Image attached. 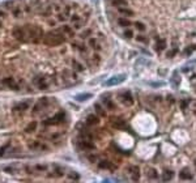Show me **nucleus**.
<instances>
[{"instance_id":"obj_1","label":"nucleus","mask_w":196,"mask_h":183,"mask_svg":"<svg viewBox=\"0 0 196 183\" xmlns=\"http://www.w3.org/2000/svg\"><path fill=\"white\" fill-rule=\"evenodd\" d=\"M65 42V35L60 30L48 31L43 35V43L48 44V46H59V44Z\"/></svg>"},{"instance_id":"obj_2","label":"nucleus","mask_w":196,"mask_h":183,"mask_svg":"<svg viewBox=\"0 0 196 183\" xmlns=\"http://www.w3.org/2000/svg\"><path fill=\"white\" fill-rule=\"evenodd\" d=\"M26 33H28V38H30L31 42L34 43H39L41 41H43V30L41 26L38 25H26Z\"/></svg>"},{"instance_id":"obj_3","label":"nucleus","mask_w":196,"mask_h":183,"mask_svg":"<svg viewBox=\"0 0 196 183\" xmlns=\"http://www.w3.org/2000/svg\"><path fill=\"white\" fill-rule=\"evenodd\" d=\"M12 34L17 41L20 42H26L28 41V33H26V28L25 26H16L12 30Z\"/></svg>"},{"instance_id":"obj_4","label":"nucleus","mask_w":196,"mask_h":183,"mask_svg":"<svg viewBox=\"0 0 196 183\" xmlns=\"http://www.w3.org/2000/svg\"><path fill=\"white\" fill-rule=\"evenodd\" d=\"M125 80V75L120 73V75H115L112 77H110L107 81H105V86H114V85H118V84L123 82Z\"/></svg>"},{"instance_id":"obj_5","label":"nucleus","mask_w":196,"mask_h":183,"mask_svg":"<svg viewBox=\"0 0 196 183\" xmlns=\"http://www.w3.org/2000/svg\"><path fill=\"white\" fill-rule=\"evenodd\" d=\"M64 118H65V114L63 111H60V112H57L55 116H52V118H50V119L44 120V124H46V125L59 124L60 122H63V120H64Z\"/></svg>"},{"instance_id":"obj_6","label":"nucleus","mask_w":196,"mask_h":183,"mask_svg":"<svg viewBox=\"0 0 196 183\" xmlns=\"http://www.w3.org/2000/svg\"><path fill=\"white\" fill-rule=\"evenodd\" d=\"M33 82H34V85H35L38 89H41V90H44V89L48 88V82H47V80L43 77V76H37V77L33 80Z\"/></svg>"},{"instance_id":"obj_7","label":"nucleus","mask_w":196,"mask_h":183,"mask_svg":"<svg viewBox=\"0 0 196 183\" xmlns=\"http://www.w3.org/2000/svg\"><path fill=\"white\" fill-rule=\"evenodd\" d=\"M120 99L123 101V103L128 105V106H131V105L133 103V97L130 92H123V93L120 94Z\"/></svg>"},{"instance_id":"obj_8","label":"nucleus","mask_w":196,"mask_h":183,"mask_svg":"<svg viewBox=\"0 0 196 183\" xmlns=\"http://www.w3.org/2000/svg\"><path fill=\"white\" fill-rule=\"evenodd\" d=\"M80 146L82 149H94V144H93V140H89V139H84L81 137L80 141H78Z\"/></svg>"},{"instance_id":"obj_9","label":"nucleus","mask_w":196,"mask_h":183,"mask_svg":"<svg viewBox=\"0 0 196 183\" xmlns=\"http://www.w3.org/2000/svg\"><path fill=\"white\" fill-rule=\"evenodd\" d=\"M127 170L131 174V178H132L133 180H139V178H140V169H139L137 166H128Z\"/></svg>"},{"instance_id":"obj_10","label":"nucleus","mask_w":196,"mask_h":183,"mask_svg":"<svg viewBox=\"0 0 196 183\" xmlns=\"http://www.w3.org/2000/svg\"><path fill=\"white\" fill-rule=\"evenodd\" d=\"M47 105V99L46 98H42V99H39L38 102H37L35 105H34V107H33V112L34 114H38L39 111H41L42 109H43L44 106Z\"/></svg>"},{"instance_id":"obj_11","label":"nucleus","mask_w":196,"mask_h":183,"mask_svg":"<svg viewBox=\"0 0 196 183\" xmlns=\"http://www.w3.org/2000/svg\"><path fill=\"white\" fill-rule=\"evenodd\" d=\"M98 123H99V118L97 116V115L90 114L86 116V124L88 125H96V124H98Z\"/></svg>"},{"instance_id":"obj_12","label":"nucleus","mask_w":196,"mask_h":183,"mask_svg":"<svg viewBox=\"0 0 196 183\" xmlns=\"http://www.w3.org/2000/svg\"><path fill=\"white\" fill-rule=\"evenodd\" d=\"M28 146H29V149H31V150H38V149L46 148V146H44L41 141H30V143L28 144Z\"/></svg>"},{"instance_id":"obj_13","label":"nucleus","mask_w":196,"mask_h":183,"mask_svg":"<svg viewBox=\"0 0 196 183\" xmlns=\"http://www.w3.org/2000/svg\"><path fill=\"white\" fill-rule=\"evenodd\" d=\"M179 178L180 179H192V174H191V171H190V169H187V167H184V169H182L180 170V173H179Z\"/></svg>"},{"instance_id":"obj_14","label":"nucleus","mask_w":196,"mask_h":183,"mask_svg":"<svg viewBox=\"0 0 196 183\" xmlns=\"http://www.w3.org/2000/svg\"><path fill=\"white\" fill-rule=\"evenodd\" d=\"M102 103L106 106V109H109V110H114L115 109V105L112 103V101L110 99V97H107V96H103L102 97Z\"/></svg>"},{"instance_id":"obj_15","label":"nucleus","mask_w":196,"mask_h":183,"mask_svg":"<svg viewBox=\"0 0 196 183\" xmlns=\"http://www.w3.org/2000/svg\"><path fill=\"white\" fill-rule=\"evenodd\" d=\"M172 177H174V171H172V170H167V169L163 170V174H162V180H165V182H167V180H171Z\"/></svg>"},{"instance_id":"obj_16","label":"nucleus","mask_w":196,"mask_h":183,"mask_svg":"<svg viewBox=\"0 0 196 183\" xmlns=\"http://www.w3.org/2000/svg\"><path fill=\"white\" fill-rule=\"evenodd\" d=\"M4 84H5L7 86H9L10 89H15V90H17V89H18V85L16 84V81L13 80V78H10V77L4 78Z\"/></svg>"},{"instance_id":"obj_17","label":"nucleus","mask_w":196,"mask_h":183,"mask_svg":"<svg viewBox=\"0 0 196 183\" xmlns=\"http://www.w3.org/2000/svg\"><path fill=\"white\" fill-rule=\"evenodd\" d=\"M60 31H62L64 35H68V37H72L73 35V30H72V28L71 26H68V25H63L62 28L59 29Z\"/></svg>"},{"instance_id":"obj_18","label":"nucleus","mask_w":196,"mask_h":183,"mask_svg":"<svg viewBox=\"0 0 196 183\" xmlns=\"http://www.w3.org/2000/svg\"><path fill=\"white\" fill-rule=\"evenodd\" d=\"M146 175H148L149 179H157L158 178V174H157V171L153 169V167H146Z\"/></svg>"},{"instance_id":"obj_19","label":"nucleus","mask_w":196,"mask_h":183,"mask_svg":"<svg viewBox=\"0 0 196 183\" xmlns=\"http://www.w3.org/2000/svg\"><path fill=\"white\" fill-rule=\"evenodd\" d=\"M12 15L15 16L16 18H20V17H22V15H24L22 7H13V9H12Z\"/></svg>"},{"instance_id":"obj_20","label":"nucleus","mask_w":196,"mask_h":183,"mask_svg":"<svg viewBox=\"0 0 196 183\" xmlns=\"http://www.w3.org/2000/svg\"><path fill=\"white\" fill-rule=\"evenodd\" d=\"M91 94L90 93H82V94H78V96H76V101H78V102H84V101H86V99H89V98H91Z\"/></svg>"},{"instance_id":"obj_21","label":"nucleus","mask_w":196,"mask_h":183,"mask_svg":"<svg viewBox=\"0 0 196 183\" xmlns=\"http://www.w3.org/2000/svg\"><path fill=\"white\" fill-rule=\"evenodd\" d=\"M114 122H112V124H114V127L116 128H120V130H123V128H125L127 125H125V122L122 119H112Z\"/></svg>"},{"instance_id":"obj_22","label":"nucleus","mask_w":196,"mask_h":183,"mask_svg":"<svg viewBox=\"0 0 196 183\" xmlns=\"http://www.w3.org/2000/svg\"><path fill=\"white\" fill-rule=\"evenodd\" d=\"M163 49H166V41L165 39H159V41H157L156 43V50L157 51H162Z\"/></svg>"},{"instance_id":"obj_23","label":"nucleus","mask_w":196,"mask_h":183,"mask_svg":"<svg viewBox=\"0 0 196 183\" xmlns=\"http://www.w3.org/2000/svg\"><path fill=\"white\" fill-rule=\"evenodd\" d=\"M72 65H73V68H75V71L76 72H82L85 68H84V65L81 64L80 62H77V60H72Z\"/></svg>"},{"instance_id":"obj_24","label":"nucleus","mask_w":196,"mask_h":183,"mask_svg":"<svg viewBox=\"0 0 196 183\" xmlns=\"http://www.w3.org/2000/svg\"><path fill=\"white\" fill-rule=\"evenodd\" d=\"M29 107V102H21L15 107V111H25Z\"/></svg>"},{"instance_id":"obj_25","label":"nucleus","mask_w":196,"mask_h":183,"mask_svg":"<svg viewBox=\"0 0 196 183\" xmlns=\"http://www.w3.org/2000/svg\"><path fill=\"white\" fill-rule=\"evenodd\" d=\"M37 125H38V124H37V122H30V123L28 124V127L25 128V132H26V133L34 132V131L37 130Z\"/></svg>"},{"instance_id":"obj_26","label":"nucleus","mask_w":196,"mask_h":183,"mask_svg":"<svg viewBox=\"0 0 196 183\" xmlns=\"http://www.w3.org/2000/svg\"><path fill=\"white\" fill-rule=\"evenodd\" d=\"M98 167L99 169H114V166L111 165V162H109V161H101L98 164Z\"/></svg>"},{"instance_id":"obj_27","label":"nucleus","mask_w":196,"mask_h":183,"mask_svg":"<svg viewBox=\"0 0 196 183\" xmlns=\"http://www.w3.org/2000/svg\"><path fill=\"white\" fill-rule=\"evenodd\" d=\"M47 170V165H43V164H37L34 166V171L35 173H43Z\"/></svg>"},{"instance_id":"obj_28","label":"nucleus","mask_w":196,"mask_h":183,"mask_svg":"<svg viewBox=\"0 0 196 183\" xmlns=\"http://www.w3.org/2000/svg\"><path fill=\"white\" fill-rule=\"evenodd\" d=\"M94 109H96V111H97V114H98V115H101V116H106V111L102 109V106L99 103L94 105Z\"/></svg>"},{"instance_id":"obj_29","label":"nucleus","mask_w":196,"mask_h":183,"mask_svg":"<svg viewBox=\"0 0 196 183\" xmlns=\"http://www.w3.org/2000/svg\"><path fill=\"white\" fill-rule=\"evenodd\" d=\"M67 177H68V179H71V180H78L80 179V175H78V173H76V171H69L67 174Z\"/></svg>"},{"instance_id":"obj_30","label":"nucleus","mask_w":196,"mask_h":183,"mask_svg":"<svg viewBox=\"0 0 196 183\" xmlns=\"http://www.w3.org/2000/svg\"><path fill=\"white\" fill-rule=\"evenodd\" d=\"M112 4L115 7H125L128 4V1L127 0H112Z\"/></svg>"},{"instance_id":"obj_31","label":"nucleus","mask_w":196,"mask_h":183,"mask_svg":"<svg viewBox=\"0 0 196 183\" xmlns=\"http://www.w3.org/2000/svg\"><path fill=\"white\" fill-rule=\"evenodd\" d=\"M89 46H90V47H93L94 50H101V47H99V44L97 43L96 38H90V39H89Z\"/></svg>"},{"instance_id":"obj_32","label":"nucleus","mask_w":196,"mask_h":183,"mask_svg":"<svg viewBox=\"0 0 196 183\" xmlns=\"http://www.w3.org/2000/svg\"><path fill=\"white\" fill-rule=\"evenodd\" d=\"M54 174L56 175V177H63V175H64V170H63L60 166H55L54 167Z\"/></svg>"},{"instance_id":"obj_33","label":"nucleus","mask_w":196,"mask_h":183,"mask_svg":"<svg viewBox=\"0 0 196 183\" xmlns=\"http://www.w3.org/2000/svg\"><path fill=\"white\" fill-rule=\"evenodd\" d=\"M195 50H196V44H190V46H187V49L184 50V54L186 55H191Z\"/></svg>"},{"instance_id":"obj_34","label":"nucleus","mask_w":196,"mask_h":183,"mask_svg":"<svg viewBox=\"0 0 196 183\" xmlns=\"http://www.w3.org/2000/svg\"><path fill=\"white\" fill-rule=\"evenodd\" d=\"M119 12L123 13V15H128V16H132V15H133V10L127 9V8H124V7H120V8H119Z\"/></svg>"},{"instance_id":"obj_35","label":"nucleus","mask_w":196,"mask_h":183,"mask_svg":"<svg viewBox=\"0 0 196 183\" xmlns=\"http://www.w3.org/2000/svg\"><path fill=\"white\" fill-rule=\"evenodd\" d=\"M118 22H119L120 26H130L131 25V21L130 20H125V18H119V20H118Z\"/></svg>"},{"instance_id":"obj_36","label":"nucleus","mask_w":196,"mask_h":183,"mask_svg":"<svg viewBox=\"0 0 196 183\" xmlns=\"http://www.w3.org/2000/svg\"><path fill=\"white\" fill-rule=\"evenodd\" d=\"M179 73L178 72H174V75H172V84H174L175 86H178V84H179Z\"/></svg>"},{"instance_id":"obj_37","label":"nucleus","mask_w":196,"mask_h":183,"mask_svg":"<svg viewBox=\"0 0 196 183\" xmlns=\"http://www.w3.org/2000/svg\"><path fill=\"white\" fill-rule=\"evenodd\" d=\"M4 171L9 173V174H16V173H17V169L13 166H8V167H4Z\"/></svg>"},{"instance_id":"obj_38","label":"nucleus","mask_w":196,"mask_h":183,"mask_svg":"<svg viewBox=\"0 0 196 183\" xmlns=\"http://www.w3.org/2000/svg\"><path fill=\"white\" fill-rule=\"evenodd\" d=\"M188 103H190V99H183L182 102H180V109L182 110H186L188 106Z\"/></svg>"},{"instance_id":"obj_39","label":"nucleus","mask_w":196,"mask_h":183,"mask_svg":"<svg viewBox=\"0 0 196 183\" xmlns=\"http://www.w3.org/2000/svg\"><path fill=\"white\" fill-rule=\"evenodd\" d=\"M135 26L139 29V30H141V31L145 30V25H144V24H141V22H139V21H137V22H135Z\"/></svg>"},{"instance_id":"obj_40","label":"nucleus","mask_w":196,"mask_h":183,"mask_svg":"<svg viewBox=\"0 0 196 183\" xmlns=\"http://www.w3.org/2000/svg\"><path fill=\"white\" fill-rule=\"evenodd\" d=\"M67 17H68V16L65 15V13H60V15L57 16V20H59V21H65V20H67Z\"/></svg>"},{"instance_id":"obj_41","label":"nucleus","mask_w":196,"mask_h":183,"mask_svg":"<svg viewBox=\"0 0 196 183\" xmlns=\"http://www.w3.org/2000/svg\"><path fill=\"white\" fill-rule=\"evenodd\" d=\"M132 35H133V33L131 30H125L124 31V37H125V38H132Z\"/></svg>"},{"instance_id":"obj_42","label":"nucleus","mask_w":196,"mask_h":183,"mask_svg":"<svg viewBox=\"0 0 196 183\" xmlns=\"http://www.w3.org/2000/svg\"><path fill=\"white\" fill-rule=\"evenodd\" d=\"M177 52H178V50H177V49H174L172 51H169V52H167V58H172L175 54H177Z\"/></svg>"},{"instance_id":"obj_43","label":"nucleus","mask_w":196,"mask_h":183,"mask_svg":"<svg viewBox=\"0 0 196 183\" xmlns=\"http://www.w3.org/2000/svg\"><path fill=\"white\" fill-rule=\"evenodd\" d=\"M4 7L8 8V9H13V3H12V1H7V3L4 4Z\"/></svg>"},{"instance_id":"obj_44","label":"nucleus","mask_w":196,"mask_h":183,"mask_svg":"<svg viewBox=\"0 0 196 183\" xmlns=\"http://www.w3.org/2000/svg\"><path fill=\"white\" fill-rule=\"evenodd\" d=\"M71 20H72V22H76V21H80V16L73 15L72 17H71Z\"/></svg>"},{"instance_id":"obj_45","label":"nucleus","mask_w":196,"mask_h":183,"mask_svg":"<svg viewBox=\"0 0 196 183\" xmlns=\"http://www.w3.org/2000/svg\"><path fill=\"white\" fill-rule=\"evenodd\" d=\"M90 33H91V30H86L85 33H82V34H81V38H85V37H89V35H90Z\"/></svg>"},{"instance_id":"obj_46","label":"nucleus","mask_w":196,"mask_h":183,"mask_svg":"<svg viewBox=\"0 0 196 183\" xmlns=\"http://www.w3.org/2000/svg\"><path fill=\"white\" fill-rule=\"evenodd\" d=\"M137 41H139V42H140V41H141V42H146V39H145V37L139 35V37H137Z\"/></svg>"},{"instance_id":"obj_47","label":"nucleus","mask_w":196,"mask_h":183,"mask_svg":"<svg viewBox=\"0 0 196 183\" xmlns=\"http://www.w3.org/2000/svg\"><path fill=\"white\" fill-rule=\"evenodd\" d=\"M99 59H101V58H99L98 55H93V60H94L96 63H99Z\"/></svg>"},{"instance_id":"obj_48","label":"nucleus","mask_w":196,"mask_h":183,"mask_svg":"<svg viewBox=\"0 0 196 183\" xmlns=\"http://www.w3.org/2000/svg\"><path fill=\"white\" fill-rule=\"evenodd\" d=\"M0 17H7V12L3 9H0Z\"/></svg>"},{"instance_id":"obj_49","label":"nucleus","mask_w":196,"mask_h":183,"mask_svg":"<svg viewBox=\"0 0 196 183\" xmlns=\"http://www.w3.org/2000/svg\"><path fill=\"white\" fill-rule=\"evenodd\" d=\"M167 99H169V102H170V103H172V102H174V98H172L171 96H169V97H167Z\"/></svg>"},{"instance_id":"obj_50","label":"nucleus","mask_w":196,"mask_h":183,"mask_svg":"<svg viewBox=\"0 0 196 183\" xmlns=\"http://www.w3.org/2000/svg\"><path fill=\"white\" fill-rule=\"evenodd\" d=\"M91 3L93 4H98V0H91Z\"/></svg>"},{"instance_id":"obj_51","label":"nucleus","mask_w":196,"mask_h":183,"mask_svg":"<svg viewBox=\"0 0 196 183\" xmlns=\"http://www.w3.org/2000/svg\"><path fill=\"white\" fill-rule=\"evenodd\" d=\"M3 28V22H1V20H0V29Z\"/></svg>"}]
</instances>
